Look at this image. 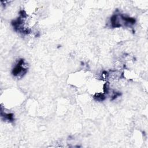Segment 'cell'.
<instances>
[{
	"label": "cell",
	"instance_id": "obj_1",
	"mask_svg": "<svg viewBox=\"0 0 148 148\" xmlns=\"http://www.w3.org/2000/svg\"><path fill=\"white\" fill-rule=\"evenodd\" d=\"M24 64V60L21 59L18 61V63L15 65L14 68L12 70V73L14 76L22 77L27 72V69L23 66Z\"/></svg>",
	"mask_w": 148,
	"mask_h": 148
}]
</instances>
